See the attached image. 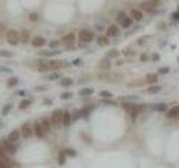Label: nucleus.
<instances>
[{"label":"nucleus","instance_id":"4","mask_svg":"<svg viewBox=\"0 0 179 168\" xmlns=\"http://www.w3.org/2000/svg\"><path fill=\"white\" fill-rule=\"evenodd\" d=\"M19 39H20V37H19V34H18L17 30H15V29H9V30L7 32V40H8V43L10 45H12V46L18 45Z\"/></svg>","mask_w":179,"mask_h":168},{"label":"nucleus","instance_id":"55","mask_svg":"<svg viewBox=\"0 0 179 168\" xmlns=\"http://www.w3.org/2000/svg\"><path fill=\"white\" fill-rule=\"evenodd\" d=\"M74 63H75V64H78V63H79V60H76V61L74 62Z\"/></svg>","mask_w":179,"mask_h":168},{"label":"nucleus","instance_id":"3","mask_svg":"<svg viewBox=\"0 0 179 168\" xmlns=\"http://www.w3.org/2000/svg\"><path fill=\"white\" fill-rule=\"evenodd\" d=\"M122 106H123V109H124V110H125V111L130 114V117L132 118V119H134V118L138 116V112H139V110H138V106H135L134 103H132V102H129V101H128V102H123Z\"/></svg>","mask_w":179,"mask_h":168},{"label":"nucleus","instance_id":"22","mask_svg":"<svg viewBox=\"0 0 179 168\" xmlns=\"http://www.w3.org/2000/svg\"><path fill=\"white\" fill-rule=\"evenodd\" d=\"M155 111L157 112H163L167 110V104H165V103H159V104H155L153 108H152Z\"/></svg>","mask_w":179,"mask_h":168},{"label":"nucleus","instance_id":"14","mask_svg":"<svg viewBox=\"0 0 179 168\" xmlns=\"http://www.w3.org/2000/svg\"><path fill=\"white\" fill-rule=\"evenodd\" d=\"M97 67H99L100 70L106 71V70H109V68L111 67V62H110V60H109V58H103V60H101V61L99 62Z\"/></svg>","mask_w":179,"mask_h":168},{"label":"nucleus","instance_id":"48","mask_svg":"<svg viewBox=\"0 0 179 168\" xmlns=\"http://www.w3.org/2000/svg\"><path fill=\"white\" fill-rule=\"evenodd\" d=\"M102 102H103V103H105V104H111V106H115V104H117V102L111 101V100H103Z\"/></svg>","mask_w":179,"mask_h":168},{"label":"nucleus","instance_id":"13","mask_svg":"<svg viewBox=\"0 0 179 168\" xmlns=\"http://www.w3.org/2000/svg\"><path fill=\"white\" fill-rule=\"evenodd\" d=\"M117 33H119V28H117V25H110L107 29H106V36L107 37H114V36H117Z\"/></svg>","mask_w":179,"mask_h":168},{"label":"nucleus","instance_id":"21","mask_svg":"<svg viewBox=\"0 0 179 168\" xmlns=\"http://www.w3.org/2000/svg\"><path fill=\"white\" fill-rule=\"evenodd\" d=\"M93 92H94V91H93V89H91V88H84V89H82L78 92V94L81 95V96H89V95H91Z\"/></svg>","mask_w":179,"mask_h":168},{"label":"nucleus","instance_id":"1","mask_svg":"<svg viewBox=\"0 0 179 168\" xmlns=\"http://www.w3.org/2000/svg\"><path fill=\"white\" fill-rule=\"evenodd\" d=\"M61 61H46V60H40L38 62V71L39 72H47V71H53V70H59L64 66Z\"/></svg>","mask_w":179,"mask_h":168},{"label":"nucleus","instance_id":"40","mask_svg":"<svg viewBox=\"0 0 179 168\" xmlns=\"http://www.w3.org/2000/svg\"><path fill=\"white\" fill-rule=\"evenodd\" d=\"M29 20H30V22H37V20H38V15H37L36 12H32V14H29Z\"/></svg>","mask_w":179,"mask_h":168},{"label":"nucleus","instance_id":"26","mask_svg":"<svg viewBox=\"0 0 179 168\" xmlns=\"http://www.w3.org/2000/svg\"><path fill=\"white\" fill-rule=\"evenodd\" d=\"M17 84H18V78L16 76H12L8 80V82H7V85H8V88H15Z\"/></svg>","mask_w":179,"mask_h":168},{"label":"nucleus","instance_id":"25","mask_svg":"<svg viewBox=\"0 0 179 168\" xmlns=\"http://www.w3.org/2000/svg\"><path fill=\"white\" fill-rule=\"evenodd\" d=\"M119 54H120L119 50H115V48H111V50L106 53L107 57H110V58H117V56H119Z\"/></svg>","mask_w":179,"mask_h":168},{"label":"nucleus","instance_id":"18","mask_svg":"<svg viewBox=\"0 0 179 168\" xmlns=\"http://www.w3.org/2000/svg\"><path fill=\"white\" fill-rule=\"evenodd\" d=\"M42 127H43V129H44L45 134H48L50 131V129H52V121H49L48 119H46V118H44V119H42Z\"/></svg>","mask_w":179,"mask_h":168},{"label":"nucleus","instance_id":"47","mask_svg":"<svg viewBox=\"0 0 179 168\" xmlns=\"http://www.w3.org/2000/svg\"><path fill=\"white\" fill-rule=\"evenodd\" d=\"M0 72H4V73H10L11 70L8 68V67H4V66H0Z\"/></svg>","mask_w":179,"mask_h":168},{"label":"nucleus","instance_id":"38","mask_svg":"<svg viewBox=\"0 0 179 168\" xmlns=\"http://www.w3.org/2000/svg\"><path fill=\"white\" fill-rule=\"evenodd\" d=\"M125 17H127L125 12H124V11H120V12H119V14L117 15V22H122L123 20L125 19Z\"/></svg>","mask_w":179,"mask_h":168},{"label":"nucleus","instance_id":"49","mask_svg":"<svg viewBox=\"0 0 179 168\" xmlns=\"http://www.w3.org/2000/svg\"><path fill=\"white\" fill-rule=\"evenodd\" d=\"M140 61L147 62L148 61V55H147V54H141V56H140Z\"/></svg>","mask_w":179,"mask_h":168},{"label":"nucleus","instance_id":"31","mask_svg":"<svg viewBox=\"0 0 179 168\" xmlns=\"http://www.w3.org/2000/svg\"><path fill=\"white\" fill-rule=\"evenodd\" d=\"M63 152L65 154V156H69V157L76 156V151L74 150V149H71V148H66V149H64Z\"/></svg>","mask_w":179,"mask_h":168},{"label":"nucleus","instance_id":"36","mask_svg":"<svg viewBox=\"0 0 179 168\" xmlns=\"http://www.w3.org/2000/svg\"><path fill=\"white\" fill-rule=\"evenodd\" d=\"M99 94H100V96L104 98V99H111L112 98V93L110 91H101Z\"/></svg>","mask_w":179,"mask_h":168},{"label":"nucleus","instance_id":"12","mask_svg":"<svg viewBox=\"0 0 179 168\" xmlns=\"http://www.w3.org/2000/svg\"><path fill=\"white\" fill-rule=\"evenodd\" d=\"M45 43H46V39L42 36H36L32 39V45L34 47H42L45 45Z\"/></svg>","mask_w":179,"mask_h":168},{"label":"nucleus","instance_id":"30","mask_svg":"<svg viewBox=\"0 0 179 168\" xmlns=\"http://www.w3.org/2000/svg\"><path fill=\"white\" fill-rule=\"evenodd\" d=\"M59 78H61V74L57 72H54L47 76V80H48V81H56V80H58Z\"/></svg>","mask_w":179,"mask_h":168},{"label":"nucleus","instance_id":"28","mask_svg":"<svg viewBox=\"0 0 179 168\" xmlns=\"http://www.w3.org/2000/svg\"><path fill=\"white\" fill-rule=\"evenodd\" d=\"M121 25H122L123 28H128L130 27L131 25H132V18H130V17H125V19L121 22Z\"/></svg>","mask_w":179,"mask_h":168},{"label":"nucleus","instance_id":"37","mask_svg":"<svg viewBox=\"0 0 179 168\" xmlns=\"http://www.w3.org/2000/svg\"><path fill=\"white\" fill-rule=\"evenodd\" d=\"M92 110V106H85L83 110H81V114L82 117H87L90 114V112Z\"/></svg>","mask_w":179,"mask_h":168},{"label":"nucleus","instance_id":"44","mask_svg":"<svg viewBox=\"0 0 179 168\" xmlns=\"http://www.w3.org/2000/svg\"><path fill=\"white\" fill-rule=\"evenodd\" d=\"M35 92H44L47 90V86H45V85H40V86H36L35 88Z\"/></svg>","mask_w":179,"mask_h":168},{"label":"nucleus","instance_id":"45","mask_svg":"<svg viewBox=\"0 0 179 168\" xmlns=\"http://www.w3.org/2000/svg\"><path fill=\"white\" fill-rule=\"evenodd\" d=\"M58 45H59V43H58L57 40H52V42L49 43V47L50 48H56Z\"/></svg>","mask_w":179,"mask_h":168},{"label":"nucleus","instance_id":"34","mask_svg":"<svg viewBox=\"0 0 179 168\" xmlns=\"http://www.w3.org/2000/svg\"><path fill=\"white\" fill-rule=\"evenodd\" d=\"M61 52L59 50H56V52H48V50H43V52H40L39 54L43 56H54L56 54H59Z\"/></svg>","mask_w":179,"mask_h":168},{"label":"nucleus","instance_id":"35","mask_svg":"<svg viewBox=\"0 0 179 168\" xmlns=\"http://www.w3.org/2000/svg\"><path fill=\"white\" fill-rule=\"evenodd\" d=\"M11 109H12V106H11L10 103H9V104H6V106L2 108V111H1L2 116H7V114L9 113V111H10Z\"/></svg>","mask_w":179,"mask_h":168},{"label":"nucleus","instance_id":"54","mask_svg":"<svg viewBox=\"0 0 179 168\" xmlns=\"http://www.w3.org/2000/svg\"><path fill=\"white\" fill-rule=\"evenodd\" d=\"M5 29V25L4 24H0V32H2Z\"/></svg>","mask_w":179,"mask_h":168},{"label":"nucleus","instance_id":"32","mask_svg":"<svg viewBox=\"0 0 179 168\" xmlns=\"http://www.w3.org/2000/svg\"><path fill=\"white\" fill-rule=\"evenodd\" d=\"M65 162H66V156H65V154L62 151L61 154H59V156H58V160H57V162H58L59 166H62V165L65 164Z\"/></svg>","mask_w":179,"mask_h":168},{"label":"nucleus","instance_id":"50","mask_svg":"<svg viewBox=\"0 0 179 168\" xmlns=\"http://www.w3.org/2000/svg\"><path fill=\"white\" fill-rule=\"evenodd\" d=\"M6 152H7V151H6V149L2 147V145L0 144V156H5Z\"/></svg>","mask_w":179,"mask_h":168},{"label":"nucleus","instance_id":"23","mask_svg":"<svg viewBox=\"0 0 179 168\" xmlns=\"http://www.w3.org/2000/svg\"><path fill=\"white\" fill-rule=\"evenodd\" d=\"M30 104H32V101L28 100V99H24V100L20 101V103H19V109H20V110H25V109H27Z\"/></svg>","mask_w":179,"mask_h":168},{"label":"nucleus","instance_id":"46","mask_svg":"<svg viewBox=\"0 0 179 168\" xmlns=\"http://www.w3.org/2000/svg\"><path fill=\"white\" fill-rule=\"evenodd\" d=\"M152 60H153V62H158V61H160V55H159L158 53H155V54L152 55Z\"/></svg>","mask_w":179,"mask_h":168},{"label":"nucleus","instance_id":"42","mask_svg":"<svg viewBox=\"0 0 179 168\" xmlns=\"http://www.w3.org/2000/svg\"><path fill=\"white\" fill-rule=\"evenodd\" d=\"M12 55L14 54L10 53V52H8V50H0V56L1 57H11Z\"/></svg>","mask_w":179,"mask_h":168},{"label":"nucleus","instance_id":"16","mask_svg":"<svg viewBox=\"0 0 179 168\" xmlns=\"http://www.w3.org/2000/svg\"><path fill=\"white\" fill-rule=\"evenodd\" d=\"M71 122H72V114L68 111H64V114H63V126L64 127H68V126H71Z\"/></svg>","mask_w":179,"mask_h":168},{"label":"nucleus","instance_id":"6","mask_svg":"<svg viewBox=\"0 0 179 168\" xmlns=\"http://www.w3.org/2000/svg\"><path fill=\"white\" fill-rule=\"evenodd\" d=\"M20 132H21V136L24 138H30L34 134V129L32 124L29 122L24 123L21 126V129H20Z\"/></svg>","mask_w":179,"mask_h":168},{"label":"nucleus","instance_id":"43","mask_svg":"<svg viewBox=\"0 0 179 168\" xmlns=\"http://www.w3.org/2000/svg\"><path fill=\"white\" fill-rule=\"evenodd\" d=\"M169 72H170V68L167 66L160 67V68H159V74H168Z\"/></svg>","mask_w":179,"mask_h":168},{"label":"nucleus","instance_id":"10","mask_svg":"<svg viewBox=\"0 0 179 168\" xmlns=\"http://www.w3.org/2000/svg\"><path fill=\"white\" fill-rule=\"evenodd\" d=\"M1 145H2V147L6 149V151H7V152H9V154H15V152H16V146L14 145L12 142H10L8 139L2 140Z\"/></svg>","mask_w":179,"mask_h":168},{"label":"nucleus","instance_id":"53","mask_svg":"<svg viewBox=\"0 0 179 168\" xmlns=\"http://www.w3.org/2000/svg\"><path fill=\"white\" fill-rule=\"evenodd\" d=\"M128 100H139V98H138V96H134V95H129Z\"/></svg>","mask_w":179,"mask_h":168},{"label":"nucleus","instance_id":"8","mask_svg":"<svg viewBox=\"0 0 179 168\" xmlns=\"http://www.w3.org/2000/svg\"><path fill=\"white\" fill-rule=\"evenodd\" d=\"M0 168H14V162L6 155L0 156Z\"/></svg>","mask_w":179,"mask_h":168},{"label":"nucleus","instance_id":"51","mask_svg":"<svg viewBox=\"0 0 179 168\" xmlns=\"http://www.w3.org/2000/svg\"><path fill=\"white\" fill-rule=\"evenodd\" d=\"M173 18L175 20H178L179 22V11H176V12H173Z\"/></svg>","mask_w":179,"mask_h":168},{"label":"nucleus","instance_id":"27","mask_svg":"<svg viewBox=\"0 0 179 168\" xmlns=\"http://www.w3.org/2000/svg\"><path fill=\"white\" fill-rule=\"evenodd\" d=\"M96 42H97V44L101 45V46H105V45L109 44V38L105 37V36H101V37L97 38Z\"/></svg>","mask_w":179,"mask_h":168},{"label":"nucleus","instance_id":"17","mask_svg":"<svg viewBox=\"0 0 179 168\" xmlns=\"http://www.w3.org/2000/svg\"><path fill=\"white\" fill-rule=\"evenodd\" d=\"M166 116H167V118H169V119H175V118L179 117V106H173V109H170V110L167 112Z\"/></svg>","mask_w":179,"mask_h":168},{"label":"nucleus","instance_id":"39","mask_svg":"<svg viewBox=\"0 0 179 168\" xmlns=\"http://www.w3.org/2000/svg\"><path fill=\"white\" fill-rule=\"evenodd\" d=\"M72 96H73L72 92H64V93L61 94V99L62 100H68V99H71Z\"/></svg>","mask_w":179,"mask_h":168},{"label":"nucleus","instance_id":"20","mask_svg":"<svg viewBox=\"0 0 179 168\" xmlns=\"http://www.w3.org/2000/svg\"><path fill=\"white\" fill-rule=\"evenodd\" d=\"M63 42H65L66 44H74L75 43V35L73 33L67 34L63 37Z\"/></svg>","mask_w":179,"mask_h":168},{"label":"nucleus","instance_id":"2","mask_svg":"<svg viewBox=\"0 0 179 168\" xmlns=\"http://www.w3.org/2000/svg\"><path fill=\"white\" fill-rule=\"evenodd\" d=\"M63 114H64V112L59 109L53 111V113H52V120L50 121H52V124L55 126L56 128L61 127L63 124Z\"/></svg>","mask_w":179,"mask_h":168},{"label":"nucleus","instance_id":"11","mask_svg":"<svg viewBox=\"0 0 179 168\" xmlns=\"http://www.w3.org/2000/svg\"><path fill=\"white\" fill-rule=\"evenodd\" d=\"M140 7H141V9L142 10L147 11V12H153L155 9H156V6L153 5L151 1H142L141 4H140Z\"/></svg>","mask_w":179,"mask_h":168},{"label":"nucleus","instance_id":"7","mask_svg":"<svg viewBox=\"0 0 179 168\" xmlns=\"http://www.w3.org/2000/svg\"><path fill=\"white\" fill-rule=\"evenodd\" d=\"M33 129H34V134L37 137V138H44L45 137V131L43 127H42V123L38 122V121H35L34 122V126H33Z\"/></svg>","mask_w":179,"mask_h":168},{"label":"nucleus","instance_id":"52","mask_svg":"<svg viewBox=\"0 0 179 168\" xmlns=\"http://www.w3.org/2000/svg\"><path fill=\"white\" fill-rule=\"evenodd\" d=\"M151 2L156 6V7L157 6H159V5H161V0H151Z\"/></svg>","mask_w":179,"mask_h":168},{"label":"nucleus","instance_id":"56","mask_svg":"<svg viewBox=\"0 0 179 168\" xmlns=\"http://www.w3.org/2000/svg\"><path fill=\"white\" fill-rule=\"evenodd\" d=\"M178 62H179V57H178Z\"/></svg>","mask_w":179,"mask_h":168},{"label":"nucleus","instance_id":"41","mask_svg":"<svg viewBox=\"0 0 179 168\" xmlns=\"http://www.w3.org/2000/svg\"><path fill=\"white\" fill-rule=\"evenodd\" d=\"M81 117H82V114H81V111H79V110H75V111L73 112L72 120H77V119H79Z\"/></svg>","mask_w":179,"mask_h":168},{"label":"nucleus","instance_id":"33","mask_svg":"<svg viewBox=\"0 0 179 168\" xmlns=\"http://www.w3.org/2000/svg\"><path fill=\"white\" fill-rule=\"evenodd\" d=\"M29 37H30L29 33H28V32H26V30H24V32H22V34H21V42L24 43V44L28 43V40H29Z\"/></svg>","mask_w":179,"mask_h":168},{"label":"nucleus","instance_id":"19","mask_svg":"<svg viewBox=\"0 0 179 168\" xmlns=\"http://www.w3.org/2000/svg\"><path fill=\"white\" fill-rule=\"evenodd\" d=\"M158 81V76L155 73H148L145 75V83L148 84H155Z\"/></svg>","mask_w":179,"mask_h":168},{"label":"nucleus","instance_id":"29","mask_svg":"<svg viewBox=\"0 0 179 168\" xmlns=\"http://www.w3.org/2000/svg\"><path fill=\"white\" fill-rule=\"evenodd\" d=\"M61 84L63 86H69V85L73 84V80L69 78H64L61 80Z\"/></svg>","mask_w":179,"mask_h":168},{"label":"nucleus","instance_id":"5","mask_svg":"<svg viewBox=\"0 0 179 168\" xmlns=\"http://www.w3.org/2000/svg\"><path fill=\"white\" fill-rule=\"evenodd\" d=\"M78 38L81 42H83V43H90V42H92L93 38H94V35L92 32H90L87 29H83V30H81L79 34H78Z\"/></svg>","mask_w":179,"mask_h":168},{"label":"nucleus","instance_id":"9","mask_svg":"<svg viewBox=\"0 0 179 168\" xmlns=\"http://www.w3.org/2000/svg\"><path fill=\"white\" fill-rule=\"evenodd\" d=\"M20 134H21V132H20L18 129H14L11 132H9L8 137H7V139L9 140L10 142H12V144H15V142H17V141L19 140Z\"/></svg>","mask_w":179,"mask_h":168},{"label":"nucleus","instance_id":"24","mask_svg":"<svg viewBox=\"0 0 179 168\" xmlns=\"http://www.w3.org/2000/svg\"><path fill=\"white\" fill-rule=\"evenodd\" d=\"M148 93H151V94H156L158 92H160L161 91V86H159V85H151L150 88H148Z\"/></svg>","mask_w":179,"mask_h":168},{"label":"nucleus","instance_id":"15","mask_svg":"<svg viewBox=\"0 0 179 168\" xmlns=\"http://www.w3.org/2000/svg\"><path fill=\"white\" fill-rule=\"evenodd\" d=\"M130 16H131V18L134 19L135 22H140V20L142 19L143 15H142V12L140 10H138V9H131V10H130Z\"/></svg>","mask_w":179,"mask_h":168}]
</instances>
